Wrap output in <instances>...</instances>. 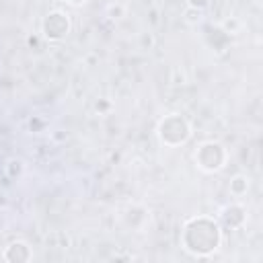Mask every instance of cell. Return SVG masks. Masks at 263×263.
Returning <instances> with one entry per match:
<instances>
[{
	"mask_svg": "<svg viewBox=\"0 0 263 263\" xmlns=\"http://www.w3.org/2000/svg\"><path fill=\"white\" fill-rule=\"evenodd\" d=\"M245 218H247L245 208H242V205H238V203L226 205V208L222 210V220H224V222H226V226H230V228H238V226H242Z\"/></svg>",
	"mask_w": 263,
	"mask_h": 263,
	"instance_id": "8992f818",
	"label": "cell"
},
{
	"mask_svg": "<svg viewBox=\"0 0 263 263\" xmlns=\"http://www.w3.org/2000/svg\"><path fill=\"white\" fill-rule=\"evenodd\" d=\"M249 189V179L245 175H236L232 181H230V193L232 195H245Z\"/></svg>",
	"mask_w": 263,
	"mask_h": 263,
	"instance_id": "52a82bcc",
	"label": "cell"
},
{
	"mask_svg": "<svg viewBox=\"0 0 263 263\" xmlns=\"http://www.w3.org/2000/svg\"><path fill=\"white\" fill-rule=\"evenodd\" d=\"M31 257H33V253H31L29 245H27V242H21V240L10 242V245L6 247V251H4V259H6V261H12V263L29 261Z\"/></svg>",
	"mask_w": 263,
	"mask_h": 263,
	"instance_id": "5b68a950",
	"label": "cell"
},
{
	"mask_svg": "<svg viewBox=\"0 0 263 263\" xmlns=\"http://www.w3.org/2000/svg\"><path fill=\"white\" fill-rule=\"evenodd\" d=\"M189 136H191V127L187 119L179 113H171L158 123V138L166 146H181L189 140Z\"/></svg>",
	"mask_w": 263,
	"mask_h": 263,
	"instance_id": "7a4b0ae2",
	"label": "cell"
},
{
	"mask_svg": "<svg viewBox=\"0 0 263 263\" xmlns=\"http://www.w3.org/2000/svg\"><path fill=\"white\" fill-rule=\"evenodd\" d=\"M205 6H208V0H189V8L201 10V8H205Z\"/></svg>",
	"mask_w": 263,
	"mask_h": 263,
	"instance_id": "30bf717a",
	"label": "cell"
},
{
	"mask_svg": "<svg viewBox=\"0 0 263 263\" xmlns=\"http://www.w3.org/2000/svg\"><path fill=\"white\" fill-rule=\"evenodd\" d=\"M70 4H74V6H80V4H84V2H88V0H68Z\"/></svg>",
	"mask_w": 263,
	"mask_h": 263,
	"instance_id": "8fae6325",
	"label": "cell"
},
{
	"mask_svg": "<svg viewBox=\"0 0 263 263\" xmlns=\"http://www.w3.org/2000/svg\"><path fill=\"white\" fill-rule=\"evenodd\" d=\"M222 242L220 226L205 216L191 218L183 228V247L193 255H210Z\"/></svg>",
	"mask_w": 263,
	"mask_h": 263,
	"instance_id": "6da1fadb",
	"label": "cell"
},
{
	"mask_svg": "<svg viewBox=\"0 0 263 263\" xmlns=\"http://www.w3.org/2000/svg\"><path fill=\"white\" fill-rule=\"evenodd\" d=\"M187 21L189 23H197L199 21V10L197 8H189L187 10Z\"/></svg>",
	"mask_w": 263,
	"mask_h": 263,
	"instance_id": "9c48e42d",
	"label": "cell"
},
{
	"mask_svg": "<svg viewBox=\"0 0 263 263\" xmlns=\"http://www.w3.org/2000/svg\"><path fill=\"white\" fill-rule=\"evenodd\" d=\"M195 162L199 168H203L208 173L220 171L226 162V150L218 142H203L195 152Z\"/></svg>",
	"mask_w": 263,
	"mask_h": 263,
	"instance_id": "3957f363",
	"label": "cell"
},
{
	"mask_svg": "<svg viewBox=\"0 0 263 263\" xmlns=\"http://www.w3.org/2000/svg\"><path fill=\"white\" fill-rule=\"evenodd\" d=\"M23 173V162L18 160V158H10L8 162H6V175L10 177V179H14V177H18Z\"/></svg>",
	"mask_w": 263,
	"mask_h": 263,
	"instance_id": "ba28073f",
	"label": "cell"
},
{
	"mask_svg": "<svg viewBox=\"0 0 263 263\" xmlns=\"http://www.w3.org/2000/svg\"><path fill=\"white\" fill-rule=\"evenodd\" d=\"M41 33L49 41H62V39H66L68 33H70V18H68V14H64L60 10L49 12L43 18V23H41Z\"/></svg>",
	"mask_w": 263,
	"mask_h": 263,
	"instance_id": "277c9868",
	"label": "cell"
}]
</instances>
